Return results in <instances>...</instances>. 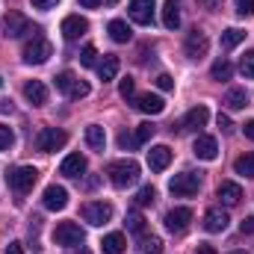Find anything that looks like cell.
<instances>
[{
    "instance_id": "6da1fadb",
    "label": "cell",
    "mask_w": 254,
    "mask_h": 254,
    "mask_svg": "<svg viewBox=\"0 0 254 254\" xmlns=\"http://www.w3.org/2000/svg\"><path fill=\"white\" fill-rule=\"evenodd\" d=\"M107 178L116 190H127L139 181V163L136 160H116L107 166Z\"/></svg>"
},
{
    "instance_id": "7a4b0ae2",
    "label": "cell",
    "mask_w": 254,
    "mask_h": 254,
    "mask_svg": "<svg viewBox=\"0 0 254 254\" xmlns=\"http://www.w3.org/2000/svg\"><path fill=\"white\" fill-rule=\"evenodd\" d=\"M51 57H54V45L45 36H33L24 45V63L27 65H45Z\"/></svg>"
},
{
    "instance_id": "3957f363",
    "label": "cell",
    "mask_w": 254,
    "mask_h": 254,
    "mask_svg": "<svg viewBox=\"0 0 254 254\" xmlns=\"http://www.w3.org/2000/svg\"><path fill=\"white\" fill-rule=\"evenodd\" d=\"M83 240H86V234L77 222H60L57 231H54V243L63 246V249H80Z\"/></svg>"
},
{
    "instance_id": "277c9868",
    "label": "cell",
    "mask_w": 254,
    "mask_h": 254,
    "mask_svg": "<svg viewBox=\"0 0 254 254\" xmlns=\"http://www.w3.org/2000/svg\"><path fill=\"white\" fill-rule=\"evenodd\" d=\"M36 181H39V172H36L33 166H18V169H12V172L6 175L9 190H15V192H30L36 187Z\"/></svg>"
},
{
    "instance_id": "5b68a950",
    "label": "cell",
    "mask_w": 254,
    "mask_h": 254,
    "mask_svg": "<svg viewBox=\"0 0 254 254\" xmlns=\"http://www.w3.org/2000/svg\"><path fill=\"white\" fill-rule=\"evenodd\" d=\"M80 213H83V219H86L89 225L101 228V225H107V222L113 219V204H107V201H86V204L80 207Z\"/></svg>"
},
{
    "instance_id": "8992f818",
    "label": "cell",
    "mask_w": 254,
    "mask_h": 254,
    "mask_svg": "<svg viewBox=\"0 0 254 254\" xmlns=\"http://www.w3.org/2000/svg\"><path fill=\"white\" fill-rule=\"evenodd\" d=\"M65 142H68V133L60 130V127H45V130L36 136V148H39L42 154L60 151V148H65Z\"/></svg>"
},
{
    "instance_id": "52a82bcc",
    "label": "cell",
    "mask_w": 254,
    "mask_h": 254,
    "mask_svg": "<svg viewBox=\"0 0 254 254\" xmlns=\"http://www.w3.org/2000/svg\"><path fill=\"white\" fill-rule=\"evenodd\" d=\"M201 190V178L195 172H181L169 181V192L172 195H181V198H192L195 192Z\"/></svg>"
},
{
    "instance_id": "ba28073f",
    "label": "cell",
    "mask_w": 254,
    "mask_h": 254,
    "mask_svg": "<svg viewBox=\"0 0 254 254\" xmlns=\"http://www.w3.org/2000/svg\"><path fill=\"white\" fill-rule=\"evenodd\" d=\"M154 9H157V0H130V3H127V15H130V21L139 24V27L154 24Z\"/></svg>"
},
{
    "instance_id": "9c48e42d",
    "label": "cell",
    "mask_w": 254,
    "mask_h": 254,
    "mask_svg": "<svg viewBox=\"0 0 254 254\" xmlns=\"http://www.w3.org/2000/svg\"><path fill=\"white\" fill-rule=\"evenodd\" d=\"M163 222H166L169 234H187V228H190V222H192V210L190 207H175V210L166 213Z\"/></svg>"
},
{
    "instance_id": "30bf717a",
    "label": "cell",
    "mask_w": 254,
    "mask_h": 254,
    "mask_svg": "<svg viewBox=\"0 0 254 254\" xmlns=\"http://www.w3.org/2000/svg\"><path fill=\"white\" fill-rule=\"evenodd\" d=\"M24 33H30V21L21 12H9L6 21H3V36L6 39H21Z\"/></svg>"
},
{
    "instance_id": "8fae6325",
    "label": "cell",
    "mask_w": 254,
    "mask_h": 254,
    "mask_svg": "<svg viewBox=\"0 0 254 254\" xmlns=\"http://www.w3.org/2000/svg\"><path fill=\"white\" fill-rule=\"evenodd\" d=\"M169 163H172V148L169 145H154L148 151V169L151 172H166Z\"/></svg>"
},
{
    "instance_id": "7c38bea8",
    "label": "cell",
    "mask_w": 254,
    "mask_h": 254,
    "mask_svg": "<svg viewBox=\"0 0 254 254\" xmlns=\"http://www.w3.org/2000/svg\"><path fill=\"white\" fill-rule=\"evenodd\" d=\"M187 57L190 60H201V57H207V48H210V42H207V36L201 33V30H192L190 36H187Z\"/></svg>"
},
{
    "instance_id": "4fadbf2b",
    "label": "cell",
    "mask_w": 254,
    "mask_h": 254,
    "mask_svg": "<svg viewBox=\"0 0 254 254\" xmlns=\"http://www.w3.org/2000/svg\"><path fill=\"white\" fill-rule=\"evenodd\" d=\"M89 33V21L86 18H80V15H68L63 21V36L68 42H77L80 36H86Z\"/></svg>"
},
{
    "instance_id": "5bb4252c",
    "label": "cell",
    "mask_w": 254,
    "mask_h": 254,
    "mask_svg": "<svg viewBox=\"0 0 254 254\" xmlns=\"http://www.w3.org/2000/svg\"><path fill=\"white\" fill-rule=\"evenodd\" d=\"M228 213L222 210V207H213V210H207L204 213V231L207 234H222L225 228H228Z\"/></svg>"
},
{
    "instance_id": "9a60e30c",
    "label": "cell",
    "mask_w": 254,
    "mask_h": 254,
    "mask_svg": "<svg viewBox=\"0 0 254 254\" xmlns=\"http://www.w3.org/2000/svg\"><path fill=\"white\" fill-rule=\"evenodd\" d=\"M42 204H45L48 210H65V204H68V190L51 184V187L45 190V195H42Z\"/></svg>"
},
{
    "instance_id": "2e32d148",
    "label": "cell",
    "mask_w": 254,
    "mask_h": 254,
    "mask_svg": "<svg viewBox=\"0 0 254 254\" xmlns=\"http://www.w3.org/2000/svg\"><path fill=\"white\" fill-rule=\"evenodd\" d=\"M83 172H86V157L83 154H68L60 163V175L63 178H83Z\"/></svg>"
},
{
    "instance_id": "e0dca14e",
    "label": "cell",
    "mask_w": 254,
    "mask_h": 254,
    "mask_svg": "<svg viewBox=\"0 0 254 254\" xmlns=\"http://www.w3.org/2000/svg\"><path fill=\"white\" fill-rule=\"evenodd\" d=\"M136 110L145 113V116H160V113L166 110V101H163L160 95H151V92H148V95H139V98H136Z\"/></svg>"
},
{
    "instance_id": "ac0fdd59",
    "label": "cell",
    "mask_w": 254,
    "mask_h": 254,
    "mask_svg": "<svg viewBox=\"0 0 254 254\" xmlns=\"http://www.w3.org/2000/svg\"><path fill=\"white\" fill-rule=\"evenodd\" d=\"M192 151H195V157L198 160H216L219 157V145H216V139L213 136H198L195 139V145H192Z\"/></svg>"
},
{
    "instance_id": "d6986e66",
    "label": "cell",
    "mask_w": 254,
    "mask_h": 254,
    "mask_svg": "<svg viewBox=\"0 0 254 254\" xmlns=\"http://www.w3.org/2000/svg\"><path fill=\"white\" fill-rule=\"evenodd\" d=\"M207 122H210V110H207L204 104H198V107H192L190 113L184 116L181 127H184V130H198V127H204Z\"/></svg>"
},
{
    "instance_id": "ffe728a7",
    "label": "cell",
    "mask_w": 254,
    "mask_h": 254,
    "mask_svg": "<svg viewBox=\"0 0 254 254\" xmlns=\"http://www.w3.org/2000/svg\"><path fill=\"white\" fill-rule=\"evenodd\" d=\"M24 98H27L33 107H45V104H48V86H45L42 80H30V83L24 86Z\"/></svg>"
},
{
    "instance_id": "44dd1931",
    "label": "cell",
    "mask_w": 254,
    "mask_h": 254,
    "mask_svg": "<svg viewBox=\"0 0 254 254\" xmlns=\"http://www.w3.org/2000/svg\"><path fill=\"white\" fill-rule=\"evenodd\" d=\"M219 201H222L225 207H237V204L243 201V187H240V184H234V181L219 184Z\"/></svg>"
},
{
    "instance_id": "7402d4cb",
    "label": "cell",
    "mask_w": 254,
    "mask_h": 254,
    "mask_svg": "<svg viewBox=\"0 0 254 254\" xmlns=\"http://www.w3.org/2000/svg\"><path fill=\"white\" fill-rule=\"evenodd\" d=\"M163 27L166 30H178L181 27V3L178 0H166V6H163Z\"/></svg>"
},
{
    "instance_id": "603a6c76",
    "label": "cell",
    "mask_w": 254,
    "mask_h": 254,
    "mask_svg": "<svg viewBox=\"0 0 254 254\" xmlns=\"http://www.w3.org/2000/svg\"><path fill=\"white\" fill-rule=\"evenodd\" d=\"M86 145H89L92 151H104V145H107V133H104V127L101 125H89L86 127Z\"/></svg>"
},
{
    "instance_id": "cb8c5ba5",
    "label": "cell",
    "mask_w": 254,
    "mask_h": 254,
    "mask_svg": "<svg viewBox=\"0 0 254 254\" xmlns=\"http://www.w3.org/2000/svg\"><path fill=\"white\" fill-rule=\"evenodd\" d=\"M119 68H122V63H119V57L107 54V57H104V63L98 65V74H101V80H104V83H110V80H116Z\"/></svg>"
},
{
    "instance_id": "d4e9b609",
    "label": "cell",
    "mask_w": 254,
    "mask_h": 254,
    "mask_svg": "<svg viewBox=\"0 0 254 254\" xmlns=\"http://www.w3.org/2000/svg\"><path fill=\"white\" fill-rule=\"evenodd\" d=\"M107 30H110V39H113V42H119V45L130 42V36H133V33H130V27H127V21H122V18L110 21V27H107Z\"/></svg>"
},
{
    "instance_id": "484cf974",
    "label": "cell",
    "mask_w": 254,
    "mask_h": 254,
    "mask_svg": "<svg viewBox=\"0 0 254 254\" xmlns=\"http://www.w3.org/2000/svg\"><path fill=\"white\" fill-rule=\"evenodd\" d=\"M101 246H104V254H125L127 240H125V234H107Z\"/></svg>"
},
{
    "instance_id": "4316f807",
    "label": "cell",
    "mask_w": 254,
    "mask_h": 254,
    "mask_svg": "<svg viewBox=\"0 0 254 254\" xmlns=\"http://www.w3.org/2000/svg\"><path fill=\"white\" fill-rule=\"evenodd\" d=\"M243 39H246V33H243L240 27H231V30H225V33H222L219 45H222V51H231V48H237Z\"/></svg>"
},
{
    "instance_id": "83f0119b",
    "label": "cell",
    "mask_w": 254,
    "mask_h": 254,
    "mask_svg": "<svg viewBox=\"0 0 254 254\" xmlns=\"http://www.w3.org/2000/svg\"><path fill=\"white\" fill-rule=\"evenodd\" d=\"M225 104H228V110H243V107H249V92L246 89H231L225 95Z\"/></svg>"
},
{
    "instance_id": "f1b7e54d",
    "label": "cell",
    "mask_w": 254,
    "mask_h": 254,
    "mask_svg": "<svg viewBox=\"0 0 254 254\" xmlns=\"http://www.w3.org/2000/svg\"><path fill=\"white\" fill-rule=\"evenodd\" d=\"M234 172H237L240 178H254V154H243V157H237Z\"/></svg>"
},
{
    "instance_id": "f546056e",
    "label": "cell",
    "mask_w": 254,
    "mask_h": 254,
    "mask_svg": "<svg viewBox=\"0 0 254 254\" xmlns=\"http://www.w3.org/2000/svg\"><path fill=\"white\" fill-rule=\"evenodd\" d=\"M139 254H163V240L160 237H139Z\"/></svg>"
},
{
    "instance_id": "4dcf8cb0",
    "label": "cell",
    "mask_w": 254,
    "mask_h": 254,
    "mask_svg": "<svg viewBox=\"0 0 254 254\" xmlns=\"http://www.w3.org/2000/svg\"><path fill=\"white\" fill-rule=\"evenodd\" d=\"M210 74H213V80H231L234 65L228 63V60H216V63H213V68H210Z\"/></svg>"
},
{
    "instance_id": "1f68e13d",
    "label": "cell",
    "mask_w": 254,
    "mask_h": 254,
    "mask_svg": "<svg viewBox=\"0 0 254 254\" xmlns=\"http://www.w3.org/2000/svg\"><path fill=\"white\" fill-rule=\"evenodd\" d=\"M127 231H133V234H145V219H142V213L139 210H133V213H127Z\"/></svg>"
},
{
    "instance_id": "d6a6232c",
    "label": "cell",
    "mask_w": 254,
    "mask_h": 254,
    "mask_svg": "<svg viewBox=\"0 0 254 254\" xmlns=\"http://www.w3.org/2000/svg\"><path fill=\"white\" fill-rule=\"evenodd\" d=\"M77 86V77L71 74V71H63V74H57V89L65 92V95H71V89Z\"/></svg>"
},
{
    "instance_id": "836d02e7",
    "label": "cell",
    "mask_w": 254,
    "mask_h": 254,
    "mask_svg": "<svg viewBox=\"0 0 254 254\" xmlns=\"http://www.w3.org/2000/svg\"><path fill=\"white\" fill-rule=\"evenodd\" d=\"M151 136H154V125H151V122H145V125L136 127V133H133V142H136V145H145Z\"/></svg>"
},
{
    "instance_id": "e575fe53",
    "label": "cell",
    "mask_w": 254,
    "mask_h": 254,
    "mask_svg": "<svg viewBox=\"0 0 254 254\" xmlns=\"http://www.w3.org/2000/svg\"><path fill=\"white\" fill-rule=\"evenodd\" d=\"M154 198H157V190L154 187H142L139 195H136V204L139 207H148V204H154Z\"/></svg>"
},
{
    "instance_id": "d590c367",
    "label": "cell",
    "mask_w": 254,
    "mask_h": 254,
    "mask_svg": "<svg viewBox=\"0 0 254 254\" xmlns=\"http://www.w3.org/2000/svg\"><path fill=\"white\" fill-rule=\"evenodd\" d=\"M80 63L86 65V68H92V65L98 63V51H95V45H86V48H83V54H80Z\"/></svg>"
},
{
    "instance_id": "8d00e7d4",
    "label": "cell",
    "mask_w": 254,
    "mask_h": 254,
    "mask_svg": "<svg viewBox=\"0 0 254 254\" xmlns=\"http://www.w3.org/2000/svg\"><path fill=\"white\" fill-rule=\"evenodd\" d=\"M237 15L240 18H254V0H237Z\"/></svg>"
},
{
    "instance_id": "74e56055",
    "label": "cell",
    "mask_w": 254,
    "mask_h": 254,
    "mask_svg": "<svg viewBox=\"0 0 254 254\" xmlns=\"http://www.w3.org/2000/svg\"><path fill=\"white\" fill-rule=\"evenodd\" d=\"M240 71H243V77H254V51H249V54L243 57V63H240Z\"/></svg>"
},
{
    "instance_id": "f35d334b",
    "label": "cell",
    "mask_w": 254,
    "mask_h": 254,
    "mask_svg": "<svg viewBox=\"0 0 254 254\" xmlns=\"http://www.w3.org/2000/svg\"><path fill=\"white\" fill-rule=\"evenodd\" d=\"M12 142H15V133H12L6 125H0V151L12 148Z\"/></svg>"
},
{
    "instance_id": "ab89813d",
    "label": "cell",
    "mask_w": 254,
    "mask_h": 254,
    "mask_svg": "<svg viewBox=\"0 0 254 254\" xmlns=\"http://www.w3.org/2000/svg\"><path fill=\"white\" fill-rule=\"evenodd\" d=\"M133 92H136V80L125 77V80H122V86H119V95H122V98H133Z\"/></svg>"
},
{
    "instance_id": "60d3db41",
    "label": "cell",
    "mask_w": 254,
    "mask_h": 254,
    "mask_svg": "<svg viewBox=\"0 0 254 254\" xmlns=\"http://www.w3.org/2000/svg\"><path fill=\"white\" fill-rule=\"evenodd\" d=\"M157 86H160L163 92H172V89H175V80H172V74H160V77H157Z\"/></svg>"
},
{
    "instance_id": "b9f144b4",
    "label": "cell",
    "mask_w": 254,
    "mask_h": 254,
    "mask_svg": "<svg viewBox=\"0 0 254 254\" xmlns=\"http://www.w3.org/2000/svg\"><path fill=\"white\" fill-rule=\"evenodd\" d=\"M89 95V83H83V80H77V86L71 89V95L68 98H86Z\"/></svg>"
},
{
    "instance_id": "7bdbcfd3",
    "label": "cell",
    "mask_w": 254,
    "mask_h": 254,
    "mask_svg": "<svg viewBox=\"0 0 254 254\" xmlns=\"http://www.w3.org/2000/svg\"><path fill=\"white\" fill-rule=\"evenodd\" d=\"M30 3H33L36 9H42V12H48V9H54V6H57L60 0H30Z\"/></svg>"
},
{
    "instance_id": "ee69618b",
    "label": "cell",
    "mask_w": 254,
    "mask_h": 254,
    "mask_svg": "<svg viewBox=\"0 0 254 254\" xmlns=\"http://www.w3.org/2000/svg\"><path fill=\"white\" fill-rule=\"evenodd\" d=\"M6 254H24V246L21 243H9L6 246Z\"/></svg>"
},
{
    "instance_id": "f6af8a7d",
    "label": "cell",
    "mask_w": 254,
    "mask_h": 254,
    "mask_svg": "<svg viewBox=\"0 0 254 254\" xmlns=\"http://www.w3.org/2000/svg\"><path fill=\"white\" fill-rule=\"evenodd\" d=\"M243 133H246V136H249V139L254 142V119H252V122H246V125H243Z\"/></svg>"
},
{
    "instance_id": "bcb514c9",
    "label": "cell",
    "mask_w": 254,
    "mask_h": 254,
    "mask_svg": "<svg viewBox=\"0 0 254 254\" xmlns=\"http://www.w3.org/2000/svg\"><path fill=\"white\" fill-rule=\"evenodd\" d=\"M101 3H104V0H80V6H83V9H98Z\"/></svg>"
},
{
    "instance_id": "7dc6e473",
    "label": "cell",
    "mask_w": 254,
    "mask_h": 254,
    "mask_svg": "<svg viewBox=\"0 0 254 254\" xmlns=\"http://www.w3.org/2000/svg\"><path fill=\"white\" fill-rule=\"evenodd\" d=\"M198 254H219V252H216L213 246H207V243H201V246H198Z\"/></svg>"
},
{
    "instance_id": "c3c4849f",
    "label": "cell",
    "mask_w": 254,
    "mask_h": 254,
    "mask_svg": "<svg viewBox=\"0 0 254 254\" xmlns=\"http://www.w3.org/2000/svg\"><path fill=\"white\" fill-rule=\"evenodd\" d=\"M219 127H222V130H231V119L222 116V113H219Z\"/></svg>"
},
{
    "instance_id": "681fc988",
    "label": "cell",
    "mask_w": 254,
    "mask_h": 254,
    "mask_svg": "<svg viewBox=\"0 0 254 254\" xmlns=\"http://www.w3.org/2000/svg\"><path fill=\"white\" fill-rule=\"evenodd\" d=\"M243 234H254V219H246L243 222Z\"/></svg>"
},
{
    "instance_id": "f907efd6",
    "label": "cell",
    "mask_w": 254,
    "mask_h": 254,
    "mask_svg": "<svg viewBox=\"0 0 254 254\" xmlns=\"http://www.w3.org/2000/svg\"><path fill=\"white\" fill-rule=\"evenodd\" d=\"M201 3H204L207 9H216V6H219V0H201Z\"/></svg>"
},
{
    "instance_id": "816d5d0a",
    "label": "cell",
    "mask_w": 254,
    "mask_h": 254,
    "mask_svg": "<svg viewBox=\"0 0 254 254\" xmlns=\"http://www.w3.org/2000/svg\"><path fill=\"white\" fill-rule=\"evenodd\" d=\"M74 254H92V252L89 249H80V252H74Z\"/></svg>"
},
{
    "instance_id": "f5cc1de1",
    "label": "cell",
    "mask_w": 254,
    "mask_h": 254,
    "mask_svg": "<svg viewBox=\"0 0 254 254\" xmlns=\"http://www.w3.org/2000/svg\"><path fill=\"white\" fill-rule=\"evenodd\" d=\"M231 254H246V252H231Z\"/></svg>"
},
{
    "instance_id": "db71d44e",
    "label": "cell",
    "mask_w": 254,
    "mask_h": 254,
    "mask_svg": "<svg viewBox=\"0 0 254 254\" xmlns=\"http://www.w3.org/2000/svg\"><path fill=\"white\" fill-rule=\"evenodd\" d=\"M107 3H119V0H107Z\"/></svg>"
},
{
    "instance_id": "11a10c76",
    "label": "cell",
    "mask_w": 254,
    "mask_h": 254,
    "mask_svg": "<svg viewBox=\"0 0 254 254\" xmlns=\"http://www.w3.org/2000/svg\"><path fill=\"white\" fill-rule=\"evenodd\" d=\"M0 86H3V77H0Z\"/></svg>"
}]
</instances>
